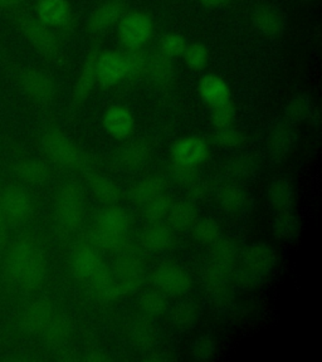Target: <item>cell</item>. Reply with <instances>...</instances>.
Masks as SVG:
<instances>
[{"label": "cell", "mask_w": 322, "mask_h": 362, "mask_svg": "<svg viewBox=\"0 0 322 362\" xmlns=\"http://www.w3.org/2000/svg\"><path fill=\"white\" fill-rule=\"evenodd\" d=\"M14 173L19 180L32 185L43 184L51 175L48 165L37 158H25L19 161L14 168Z\"/></svg>", "instance_id": "31"}, {"label": "cell", "mask_w": 322, "mask_h": 362, "mask_svg": "<svg viewBox=\"0 0 322 362\" xmlns=\"http://www.w3.org/2000/svg\"><path fill=\"white\" fill-rule=\"evenodd\" d=\"M146 74L154 85L158 86L160 88L168 87L174 79L173 61L168 57L163 56L160 52L154 53L149 56Z\"/></svg>", "instance_id": "29"}, {"label": "cell", "mask_w": 322, "mask_h": 362, "mask_svg": "<svg viewBox=\"0 0 322 362\" xmlns=\"http://www.w3.org/2000/svg\"><path fill=\"white\" fill-rule=\"evenodd\" d=\"M90 284L93 294L103 302H113L121 296L116 278L113 276V272L108 271L106 267H103L101 271L91 279Z\"/></svg>", "instance_id": "33"}, {"label": "cell", "mask_w": 322, "mask_h": 362, "mask_svg": "<svg viewBox=\"0 0 322 362\" xmlns=\"http://www.w3.org/2000/svg\"><path fill=\"white\" fill-rule=\"evenodd\" d=\"M187 45V40L181 34L168 33L165 34L160 40L159 52L163 56L168 57L170 59H174V58L183 56Z\"/></svg>", "instance_id": "46"}, {"label": "cell", "mask_w": 322, "mask_h": 362, "mask_svg": "<svg viewBox=\"0 0 322 362\" xmlns=\"http://www.w3.org/2000/svg\"><path fill=\"white\" fill-rule=\"evenodd\" d=\"M234 119H236V107L232 100L217 107L210 108V122L217 130L233 126Z\"/></svg>", "instance_id": "48"}, {"label": "cell", "mask_w": 322, "mask_h": 362, "mask_svg": "<svg viewBox=\"0 0 322 362\" xmlns=\"http://www.w3.org/2000/svg\"><path fill=\"white\" fill-rule=\"evenodd\" d=\"M19 28L34 48H37L43 56L50 59H58L61 57L58 40L50 27L33 18L25 17L19 19Z\"/></svg>", "instance_id": "10"}, {"label": "cell", "mask_w": 322, "mask_h": 362, "mask_svg": "<svg viewBox=\"0 0 322 362\" xmlns=\"http://www.w3.org/2000/svg\"><path fill=\"white\" fill-rule=\"evenodd\" d=\"M19 85L33 101L48 103L54 97V85L51 77L40 69H23L18 76Z\"/></svg>", "instance_id": "13"}, {"label": "cell", "mask_w": 322, "mask_h": 362, "mask_svg": "<svg viewBox=\"0 0 322 362\" xmlns=\"http://www.w3.org/2000/svg\"><path fill=\"white\" fill-rule=\"evenodd\" d=\"M267 200L277 213L292 210L296 200L294 187L289 179L277 177L267 187Z\"/></svg>", "instance_id": "25"}, {"label": "cell", "mask_w": 322, "mask_h": 362, "mask_svg": "<svg viewBox=\"0 0 322 362\" xmlns=\"http://www.w3.org/2000/svg\"><path fill=\"white\" fill-rule=\"evenodd\" d=\"M176 240L174 229L161 221L147 226L140 237V244L145 250L151 253H161L169 249Z\"/></svg>", "instance_id": "21"}, {"label": "cell", "mask_w": 322, "mask_h": 362, "mask_svg": "<svg viewBox=\"0 0 322 362\" xmlns=\"http://www.w3.org/2000/svg\"><path fill=\"white\" fill-rule=\"evenodd\" d=\"M202 6H207V8H221V6H226L229 0H198Z\"/></svg>", "instance_id": "55"}, {"label": "cell", "mask_w": 322, "mask_h": 362, "mask_svg": "<svg viewBox=\"0 0 322 362\" xmlns=\"http://www.w3.org/2000/svg\"><path fill=\"white\" fill-rule=\"evenodd\" d=\"M209 147L198 136L181 137L171 147V160L174 164L198 168L208 158Z\"/></svg>", "instance_id": "11"}, {"label": "cell", "mask_w": 322, "mask_h": 362, "mask_svg": "<svg viewBox=\"0 0 322 362\" xmlns=\"http://www.w3.org/2000/svg\"><path fill=\"white\" fill-rule=\"evenodd\" d=\"M23 0H0V8H8V6H14L22 3Z\"/></svg>", "instance_id": "56"}, {"label": "cell", "mask_w": 322, "mask_h": 362, "mask_svg": "<svg viewBox=\"0 0 322 362\" xmlns=\"http://www.w3.org/2000/svg\"><path fill=\"white\" fill-rule=\"evenodd\" d=\"M228 174L238 180L253 179L258 173V166L252 158H237L231 160L228 164Z\"/></svg>", "instance_id": "47"}, {"label": "cell", "mask_w": 322, "mask_h": 362, "mask_svg": "<svg viewBox=\"0 0 322 362\" xmlns=\"http://www.w3.org/2000/svg\"><path fill=\"white\" fill-rule=\"evenodd\" d=\"M253 27L266 37H278L284 32L286 18L281 11L273 6H260L252 16Z\"/></svg>", "instance_id": "22"}, {"label": "cell", "mask_w": 322, "mask_h": 362, "mask_svg": "<svg viewBox=\"0 0 322 362\" xmlns=\"http://www.w3.org/2000/svg\"><path fill=\"white\" fill-rule=\"evenodd\" d=\"M158 291L170 297H181L192 288V277L183 267L176 263H163L156 267L151 276Z\"/></svg>", "instance_id": "7"}, {"label": "cell", "mask_w": 322, "mask_h": 362, "mask_svg": "<svg viewBox=\"0 0 322 362\" xmlns=\"http://www.w3.org/2000/svg\"><path fill=\"white\" fill-rule=\"evenodd\" d=\"M38 21L47 27H66L72 19L67 0H40L37 4Z\"/></svg>", "instance_id": "19"}, {"label": "cell", "mask_w": 322, "mask_h": 362, "mask_svg": "<svg viewBox=\"0 0 322 362\" xmlns=\"http://www.w3.org/2000/svg\"><path fill=\"white\" fill-rule=\"evenodd\" d=\"M6 281L23 291L40 288L47 277V260L38 240L21 238L6 252L4 259Z\"/></svg>", "instance_id": "1"}, {"label": "cell", "mask_w": 322, "mask_h": 362, "mask_svg": "<svg viewBox=\"0 0 322 362\" xmlns=\"http://www.w3.org/2000/svg\"><path fill=\"white\" fill-rule=\"evenodd\" d=\"M102 124L108 135L117 140H125L132 134L135 119L129 108L125 106H113L103 115Z\"/></svg>", "instance_id": "18"}, {"label": "cell", "mask_w": 322, "mask_h": 362, "mask_svg": "<svg viewBox=\"0 0 322 362\" xmlns=\"http://www.w3.org/2000/svg\"><path fill=\"white\" fill-rule=\"evenodd\" d=\"M40 146L53 163L67 169H81L88 163L87 153L56 127H50L40 136Z\"/></svg>", "instance_id": "4"}, {"label": "cell", "mask_w": 322, "mask_h": 362, "mask_svg": "<svg viewBox=\"0 0 322 362\" xmlns=\"http://www.w3.org/2000/svg\"><path fill=\"white\" fill-rule=\"evenodd\" d=\"M103 267L101 255L93 244H77L69 257L71 273L81 282H90Z\"/></svg>", "instance_id": "8"}, {"label": "cell", "mask_w": 322, "mask_h": 362, "mask_svg": "<svg viewBox=\"0 0 322 362\" xmlns=\"http://www.w3.org/2000/svg\"><path fill=\"white\" fill-rule=\"evenodd\" d=\"M217 300V305H215V311L218 312L222 317H231L237 310V305L233 300L226 297L222 298H215Z\"/></svg>", "instance_id": "52"}, {"label": "cell", "mask_w": 322, "mask_h": 362, "mask_svg": "<svg viewBox=\"0 0 322 362\" xmlns=\"http://www.w3.org/2000/svg\"><path fill=\"white\" fill-rule=\"evenodd\" d=\"M215 351H217V344L214 339H210L208 336L198 337L192 342L190 347L192 358L197 361H208L214 356Z\"/></svg>", "instance_id": "49"}, {"label": "cell", "mask_w": 322, "mask_h": 362, "mask_svg": "<svg viewBox=\"0 0 322 362\" xmlns=\"http://www.w3.org/2000/svg\"><path fill=\"white\" fill-rule=\"evenodd\" d=\"M317 112L311 100L307 96H296L286 106V119L289 122H301L305 119H315L314 115Z\"/></svg>", "instance_id": "37"}, {"label": "cell", "mask_w": 322, "mask_h": 362, "mask_svg": "<svg viewBox=\"0 0 322 362\" xmlns=\"http://www.w3.org/2000/svg\"><path fill=\"white\" fill-rule=\"evenodd\" d=\"M267 278L258 272L252 271L244 266L233 272V282L237 283L238 287L243 291H255L266 282Z\"/></svg>", "instance_id": "45"}, {"label": "cell", "mask_w": 322, "mask_h": 362, "mask_svg": "<svg viewBox=\"0 0 322 362\" xmlns=\"http://www.w3.org/2000/svg\"><path fill=\"white\" fill-rule=\"evenodd\" d=\"M113 276L116 278L121 296L139 291L145 278V262L142 255L127 248L122 250L113 268Z\"/></svg>", "instance_id": "6"}, {"label": "cell", "mask_w": 322, "mask_h": 362, "mask_svg": "<svg viewBox=\"0 0 322 362\" xmlns=\"http://www.w3.org/2000/svg\"><path fill=\"white\" fill-rule=\"evenodd\" d=\"M192 237L202 245H213L222 237L221 226L210 218L195 221L192 226Z\"/></svg>", "instance_id": "39"}, {"label": "cell", "mask_w": 322, "mask_h": 362, "mask_svg": "<svg viewBox=\"0 0 322 362\" xmlns=\"http://www.w3.org/2000/svg\"><path fill=\"white\" fill-rule=\"evenodd\" d=\"M296 141L297 134L292 126V122L281 121L272 124L271 129L268 131L267 150L272 158L281 160L292 153Z\"/></svg>", "instance_id": "15"}, {"label": "cell", "mask_w": 322, "mask_h": 362, "mask_svg": "<svg viewBox=\"0 0 322 362\" xmlns=\"http://www.w3.org/2000/svg\"><path fill=\"white\" fill-rule=\"evenodd\" d=\"M166 190V181L160 175H150L142 180L136 181L130 189L132 202L139 205L146 203L149 200L158 197Z\"/></svg>", "instance_id": "30"}, {"label": "cell", "mask_w": 322, "mask_h": 362, "mask_svg": "<svg viewBox=\"0 0 322 362\" xmlns=\"http://www.w3.org/2000/svg\"><path fill=\"white\" fill-rule=\"evenodd\" d=\"M97 82L105 87L117 86L127 79L124 53L105 51L98 53L96 61Z\"/></svg>", "instance_id": "12"}, {"label": "cell", "mask_w": 322, "mask_h": 362, "mask_svg": "<svg viewBox=\"0 0 322 362\" xmlns=\"http://www.w3.org/2000/svg\"><path fill=\"white\" fill-rule=\"evenodd\" d=\"M242 266L268 277L277 264V253L270 244H249L241 253Z\"/></svg>", "instance_id": "16"}, {"label": "cell", "mask_w": 322, "mask_h": 362, "mask_svg": "<svg viewBox=\"0 0 322 362\" xmlns=\"http://www.w3.org/2000/svg\"><path fill=\"white\" fill-rule=\"evenodd\" d=\"M215 141L223 147L241 146L244 142V135L242 134V131L238 130L233 126H229L226 129L217 130Z\"/></svg>", "instance_id": "50"}, {"label": "cell", "mask_w": 322, "mask_h": 362, "mask_svg": "<svg viewBox=\"0 0 322 362\" xmlns=\"http://www.w3.org/2000/svg\"><path fill=\"white\" fill-rule=\"evenodd\" d=\"M129 339L139 349H149L154 345L156 339V331L150 321V318L142 315V317H137L135 320L131 321L127 329Z\"/></svg>", "instance_id": "35"}, {"label": "cell", "mask_w": 322, "mask_h": 362, "mask_svg": "<svg viewBox=\"0 0 322 362\" xmlns=\"http://www.w3.org/2000/svg\"><path fill=\"white\" fill-rule=\"evenodd\" d=\"M139 308L144 316L149 318L161 316L168 308V302L165 294L160 291H149L142 294L139 298Z\"/></svg>", "instance_id": "38"}, {"label": "cell", "mask_w": 322, "mask_h": 362, "mask_svg": "<svg viewBox=\"0 0 322 362\" xmlns=\"http://www.w3.org/2000/svg\"><path fill=\"white\" fill-rule=\"evenodd\" d=\"M166 219L173 229L187 230L195 224V221H198V213L194 204L180 200L171 204Z\"/></svg>", "instance_id": "34"}, {"label": "cell", "mask_w": 322, "mask_h": 362, "mask_svg": "<svg viewBox=\"0 0 322 362\" xmlns=\"http://www.w3.org/2000/svg\"><path fill=\"white\" fill-rule=\"evenodd\" d=\"M97 56H98V52H90L88 56L86 57L85 63L79 72V78L74 88V101L77 105H82L88 98L97 82Z\"/></svg>", "instance_id": "26"}, {"label": "cell", "mask_w": 322, "mask_h": 362, "mask_svg": "<svg viewBox=\"0 0 322 362\" xmlns=\"http://www.w3.org/2000/svg\"><path fill=\"white\" fill-rule=\"evenodd\" d=\"M272 230L276 237L283 240H291L300 232V221L292 210L277 213L272 221Z\"/></svg>", "instance_id": "36"}, {"label": "cell", "mask_w": 322, "mask_h": 362, "mask_svg": "<svg viewBox=\"0 0 322 362\" xmlns=\"http://www.w3.org/2000/svg\"><path fill=\"white\" fill-rule=\"evenodd\" d=\"M153 34V19L144 11L125 13L117 23V38L126 51L144 49Z\"/></svg>", "instance_id": "5"}, {"label": "cell", "mask_w": 322, "mask_h": 362, "mask_svg": "<svg viewBox=\"0 0 322 362\" xmlns=\"http://www.w3.org/2000/svg\"><path fill=\"white\" fill-rule=\"evenodd\" d=\"M86 360H88V361H106V360H108V357L102 351L93 350L88 352V356L86 357Z\"/></svg>", "instance_id": "54"}, {"label": "cell", "mask_w": 322, "mask_h": 362, "mask_svg": "<svg viewBox=\"0 0 322 362\" xmlns=\"http://www.w3.org/2000/svg\"><path fill=\"white\" fill-rule=\"evenodd\" d=\"M127 79H137L145 76L147 71L149 54L142 49H131L124 53Z\"/></svg>", "instance_id": "43"}, {"label": "cell", "mask_w": 322, "mask_h": 362, "mask_svg": "<svg viewBox=\"0 0 322 362\" xmlns=\"http://www.w3.org/2000/svg\"><path fill=\"white\" fill-rule=\"evenodd\" d=\"M173 200L165 192L142 204V215L150 223L161 221L168 216Z\"/></svg>", "instance_id": "40"}, {"label": "cell", "mask_w": 322, "mask_h": 362, "mask_svg": "<svg viewBox=\"0 0 322 362\" xmlns=\"http://www.w3.org/2000/svg\"><path fill=\"white\" fill-rule=\"evenodd\" d=\"M126 11L125 0H105L91 13L87 29L91 34L106 33L119 23Z\"/></svg>", "instance_id": "14"}, {"label": "cell", "mask_w": 322, "mask_h": 362, "mask_svg": "<svg viewBox=\"0 0 322 362\" xmlns=\"http://www.w3.org/2000/svg\"><path fill=\"white\" fill-rule=\"evenodd\" d=\"M198 305L188 300L178 303L171 311V321L178 327H192L198 321Z\"/></svg>", "instance_id": "41"}, {"label": "cell", "mask_w": 322, "mask_h": 362, "mask_svg": "<svg viewBox=\"0 0 322 362\" xmlns=\"http://www.w3.org/2000/svg\"><path fill=\"white\" fill-rule=\"evenodd\" d=\"M69 334H71V327L67 320L56 313V316L53 317L50 325L45 327L42 336L48 344L61 345L67 341Z\"/></svg>", "instance_id": "42"}, {"label": "cell", "mask_w": 322, "mask_h": 362, "mask_svg": "<svg viewBox=\"0 0 322 362\" xmlns=\"http://www.w3.org/2000/svg\"><path fill=\"white\" fill-rule=\"evenodd\" d=\"M183 59L189 69L192 71H202L209 61V52L208 48L202 43H192L188 45L185 51L183 53Z\"/></svg>", "instance_id": "44"}, {"label": "cell", "mask_w": 322, "mask_h": 362, "mask_svg": "<svg viewBox=\"0 0 322 362\" xmlns=\"http://www.w3.org/2000/svg\"><path fill=\"white\" fill-rule=\"evenodd\" d=\"M87 184L93 197L98 202L108 205L117 203L122 195L117 182L103 174L91 173L87 175Z\"/></svg>", "instance_id": "28"}, {"label": "cell", "mask_w": 322, "mask_h": 362, "mask_svg": "<svg viewBox=\"0 0 322 362\" xmlns=\"http://www.w3.org/2000/svg\"><path fill=\"white\" fill-rule=\"evenodd\" d=\"M131 218L126 210L113 205L101 210L92 229V239L97 247L122 252L129 245Z\"/></svg>", "instance_id": "2"}, {"label": "cell", "mask_w": 322, "mask_h": 362, "mask_svg": "<svg viewBox=\"0 0 322 362\" xmlns=\"http://www.w3.org/2000/svg\"><path fill=\"white\" fill-rule=\"evenodd\" d=\"M212 247V263L233 269L241 259V249L232 238H219Z\"/></svg>", "instance_id": "32"}, {"label": "cell", "mask_w": 322, "mask_h": 362, "mask_svg": "<svg viewBox=\"0 0 322 362\" xmlns=\"http://www.w3.org/2000/svg\"><path fill=\"white\" fill-rule=\"evenodd\" d=\"M151 156V147L142 140L129 142L116 153L117 164L126 170H135L146 164Z\"/></svg>", "instance_id": "27"}, {"label": "cell", "mask_w": 322, "mask_h": 362, "mask_svg": "<svg viewBox=\"0 0 322 362\" xmlns=\"http://www.w3.org/2000/svg\"><path fill=\"white\" fill-rule=\"evenodd\" d=\"M33 202L21 187H8L0 194V213L9 224L27 223L33 214Z\"/></svg>", "instance_id": "9"}, {"label": "cell", "mask_w": 322, "mask_h": 362, "mask_svg": "<svg viewBox=\"0 0 322 362\" xmlns=\"http://www.w3.org/2000/svg\"><path fill=\"white\" fill-rule=\"evenodd\" d=\"M86 198L84 189L76 182L64 184L54 200V221L61 232L74 233L85 219Z\"/></svg>", "instance_id": "3"}, {"label": "cell", "mask_w": 322, "mask_h": 362, "mask_svg": "<svg viewBox=\"0 0 322 362\" xmlns=\"http://www.w3.org/2000/svg\"><path fill=\"white\" fill-rule=\"evenodd\" d=\"M171 174L178 182H180L183 185H190L198 179V168H192V166H185V165L174 164L173 163Z\"/></svg>", "instance_id": "51"}, {"label": "cell", "mask_w": 322, "mask_h": 362, "mask_svg": "<svg viewBox=\"0 0 322 362\" xmlns=\"http://www.w3.org/2000/svg\"><path fill=\"white\" fill-rule=\"evenodd\" d=\"M9 221H6L4 215L0 213V252L6 247L8 242V230H9Z\"/></svg>", "instance_id": "53"}, {"label": "cell", "mask_w": 322, "mask_h": 362, "mask_svg": "<svg viewBox=\"0 0 322 362\" xmlns=\"http://www.w3.org/2000/svg\"><path fill=\"white\" fill-rule=\"evenodd\" d=\"M217 202L221 209L228 214H242L251 208L252 198L243 187L237 184H228L218 192Z\"/></svg>", "instance_id": "24"}, {"label": "cell", "mask_w": 322, "mask_h": 362, "mask_svg": "<svg viewBox=\"0 0 322 362\" xmlns=\"http://www.w3.org/2000/svg\"><path fill=\"white\" fill-rule=\"evenodd\" d=\"M233 269L210 263L203 274L204 286L213 298L226 297L231 292L233 283Z\"/></svg>", "instance_id": "23"}, {"label": "cell", "mask_w": 322, "mask_h": 362, "mask_svg": "<svg viewBox=\"0 0 322 362\" xmlns=\"http://www.w3.org/2000/svg\"><path fill=\"white\" fill-rule=\"evenodd\" d=\"M54 316L56 311L50 300H35L24 310L19 323L24 332L42 334Z\"/></svg>", "instance_id": "17"}, {"label": "cell", "mask_w": 322, "mask_h": 362, "mask_svg": "<svg viewBox=\"0 0 322 362\" xmlns=\"http://www.w3.org/2000/svg\"><path fill=\"white\" fill-rule=\"evenodd\" d=\"M198 93L202 101L209 108L231 101L229 86L224 79L215 74H207L199 79Z\"/></svg>", "instance_id": "20"}]
</instances>
